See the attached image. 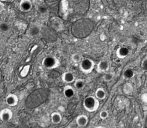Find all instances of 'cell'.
<instances>
[{
    "label": "cell",
    "instance_id": "cell-17",
    "mask_svg": "<svg viewBox=\"0 0 147 128\" xmlns=\"http://www.w3.org/2000/svg\"><path fill=\"white\" fill-rule=\"evenodd\" d=\"M40 29L38 26H32L29 30V33L32 36H36L38 35L39 33Z\"/></svg>",
    "mask_w": 147,
    "mask_h": 128
},
{
    "label": "cell",
    "instance_id": "cell-9",
    "mask_svg": "<svg viewBox=\"0 0 147 128\" xmlns=\"http://www.w3.org/2000/svg\"><path fill=\"white\" fill-rule=\"evenodd\" d=\"M63 95L67 98H71L75 95V90L71 86L67 85L63 88Z\"/></svg>",
    "mask_w": 147,
    "mask_h": 128
},
{
    "label": "cell",
    "instance_id": "cell-20",
    "mask_svg": "<svg viewBox=\"0 0 147 128\" xmlns=\"http://www.w3.org/2000/svg\"><path fill=\"white\" fill-rule=\"evenodd\" d=\"M9 29V27H8V25L7 24V23H2L1 25V29L2 31L3 32H6Z\"/></svg>",
    "mask_w": 147,
    "mask_h": 128
},
{
    "label": "cell",
    "instance_id": "cell-21",
    "mask_svg": "<svg viewBox=\"0 0 147 128\" xmlns=\"http://www.w3.org/2000/svg\"><path fill=\"white\" fill-rule=\"evenodd\" d=\"M142 67L145 70L147 71V59L143 60L142 63Z\"/></svg>",
    "mask_w": 147,
    "mask_h": 128
},
{
    "label": "cell",
    "instance_id": "cell-16",
    "mask_svg": "<svg viewBox=\"0 0 147 128\" xmlns=\"http://www.w3.org/2000/svg\"><path fill=\"white\" fill-rule=\"evenodd\" d=\"M114 78V75L112 73L110 72H106L103 76V80L105 82H109L112 81Z\"/></svg>",
    "mask_w": 147,
    "mask_h": 128
},
{
    "label": "cell",
    "instance_id": "cell-18",
    "mask_svg": "<svg viewBox=\"0 0 147 128\" xmlns=\"http://www.w3.org/2000/svg\"><path fill=\"white\" fill-rule=\"evenodd\" d=\"M123 75L124 77L126 79H131L134 76V72L132 69H127L124 71Z\"/></svg>",
    "mask_w": 147,
    "mask_h": 128
},
{
    "label": "cell",
    "instance_id": "cell-14",
    "mask_svg": "<svg viewBox=\"0 0 147 128\" xmlns=\"http://www.w3.org/2000/svg\"><path fill=\"white\" fill-rule=\"evenodd\" d=\"M74 85V87L77 90H81L85 87L86 82L82 79H76Z\"/></svg>",
    "mask_w": 147,
    "mask_h": 128
},
{
    "label": "cell",
    "instance_id": "cell-6",
    "mask_svg": "<svg viewBox=\"0 0 147 128\" xmlns=\"http://www.w3.org/2000/svg\"><path fill=\"white\" fill-rule=\"evenodd\" d=\"M5 103L9 107H15L18 103V98L14 94H10L5 98Z\"/></svg>",
    "mask_w": 147,
    "mask_h": 128
},
{
    "label": "cell",
    "instance_id": "cell-10",
    "mask_svg": "<svg viewBox=\"0 0 147 128\" xmlns=\"http://www.w3.org/2000/svg\"><path fill=\"white\" fill-rule=\"evenodd\" d=\"M88 122V117L84 114H81L77 116L76 118V123L80 127L86 126Z\"/></svg>",
    "mask_w": 147,
    "mask_h": 128
},
{
    "label": "cell",
    "instance_id": "cell-4",
    "mask_svg": "<svg viewBox=\"0 0 147 128\" xmlns=\"http://www.w3.org/2000/svg\"><path fill=\"white\" fill-rule=\"evenodd\" d=\"M13 116V113L12 110L10 108H4L1 110L0 112V118L1 121L4 122H7L10 121Z\"/></svg>",
    "mask_w": 147,
    "mask_h": 128
},
{
    "label": "cell",
    "instance_id": "cell-22",
    "mask_svg": "<svg viewBox=\"0 0 147 128\" xmlns=\"http://www.w3.org/2000/svg\"><path fill=\"white\" fill-rule=\"evenodd\" d=\"M94 128H106V127H105L103 126H97V127H96Z\"/></svg>",
    "mask_w": 147,
    "mask_h": 128
},
{
    "label": "cell",
    "instance_id": "cell-1",
    "mask_svg": "<svg viewBox=\"0 0 147 128\" xmlns=\"http://www.w3.org/2000/svg\"><path fill=\"white\" fill-rule=\"evenodd\" d=\"M100 106L98 99L93 96L87 97L83 101V107L88 112L93 113L97 111Z\"/></svg>",
    "mask_w": 147,
    "mask_h": 128
},
{
    "label": "cell",
    "instance_id": "cell-19",
    "mask_svg": "<svg viewBox=\"0 0 147 128\" xmlns=\"http://www.w3.org/2000/svg\"><path fill=\"white\" fill-rule=\"evenodd\" d=\"M109 116V113L107 110H102L99 113V117L102 120H105L106 119V118L108 117Z\"/></svg>",
    "mask_w": 147,
    "mask_h": 128
},
{
    "label": "cell",
    "instance_id": "cell-15",
    "mask_svg": "<svg viewBox=\"0 0 147 128\" xmlns=\"http://www.w3.org/2000/svg\"><path fill=\"white\" fill-rule=\"evenodd\" d=\"M71 60L75 63H80L82 60V56L79 53H74L71 56Z\"/></svg>",
    "mask_w": 147,
    "mask_h": 128
},
{
    "label": "cell",
    "instance_id": "cell-12",
    "mask_svg": "<svg viewBox=\"0 0 147 128\" xmlns=\"http://www.w3.org/2000/svg\"><path fill=\"white\" fill-rule=\"evenodd\" d=\"M51 120L53 124L57 125L61 122L62 120V116L59 112H53L51 115Z\"/></svg>",
    "mask_w": 147,
    "mask_h": 128
},
{
    "label": "cell",
    "instance_id": "cell-13",
    "mask_svg": "<svg viewBox=\"0 0 147 128\" xmlns=\"http://www.w3.org/2000/svg\"><path fill=\"white\" fill-rule=\"evenodd\" d=\"M95 97L100 100H103L106 97V91L103 88H98L95 92Z\"/></svg>",
    "mask_w": 147,
    "mask_h": 128
},
{
    "label": "cell",
    "instance_id": "cell-11",
    "mask_svg": "<svg viewBox=\"0 0 147 128\" xmlns=\"http://www.w3.org/2000/svg\"><path fill=\"white\" fill-rule=\"evenodd\" d=\"M129 50L125 47H121L119 48L116 51V56L119 59H125L129 54Z\"/></svg>",
    "mask_w": 147,
    "mask_h": 128
},
{
    "label": "cell",
    "instance_id": "cell-3",
    "mask_svg": "<svg viewBox=\"0 0 147 128\" xmlns=\"http://www.w3.org/2000/svg\"><path fill=\"white\" fill-rule=\"evenodd\" d=\"M94 62L90 59H82L80 63V70L84 74H90L94 67Z\"/></svg>",
    "mask_w": 147,
    "mask_h": 128
},
{
    "label": "cell",
    "instance_id": "cell-5",
    "mask_svg": "<svg viewBox=\"0 0 147 128\" xmlns=\"http://www.w3.org/2000/svg\"><path fill=\"white\" fill-rule=\"evenodd\" d=\"M19 7L20 10L23 12H29L33 7V4L31 0H20L19 3Z\"/></svg>",
    "mask_w": 147,
    "mask_h": 128
},
{
    "label": "cell",
    "instance_id": "cell-2",
    "mask_svg": "<svg viewBox=\"0 0 147 128\" xmlns=\"http://www.w3.org/2000/svg\"><path fill=\"white\" fill-rule=\"evenodd\" d=\"M42 66L47 69H53L59 65V60L53 56L46 57L42 62Z\"/></svg>",
    "mask_w": 147,
    "mask_h": 128
},
{
    "label": "cell",
    "instance_id": "cell-7",
    "mask_svg": "<svg viewBox=\"0 0 147 128\" xmlns=\"http://www.w3.org/2000/svg\"><path fill=\"white\" fill-rule=\"evenodd\" d=\"M62 80L66 84H71L76 80V77L71 71H65L62 75Z\"/></svg>",
    "mask_w": 147,
    "mask_h": 128
},
{
    "label": "cell",
    "instance_id": "cell-23",
    "mask_svg": "<svg viewBox=\"0 0 147 128\" xmlns=\"http://www.w3.org/2000/svg\"><path fill=\"white\" fill-rule=\"evenodd\" d=\"M7 1V0H1V2H3V1Z\"/></svg>",
    "mask_w": 147,
    "mask_h": 128
},
{
    "label": "cell",
    "instance_id": "cell-8",
    "mask_svg": "<svg viewBox=\"0 0 147 128\" xmlns=\"http://www.w3.org/2000/svg\"><path fill=\"white\" fill-rule=\"evenodd\" d=\"M110 67L109 63L105 60H102L98 62L97 65V70L100 73L107 72Z\"/></svg>",
    "mask_w": 147,
    "mask_h": 128
}]
</instances>
